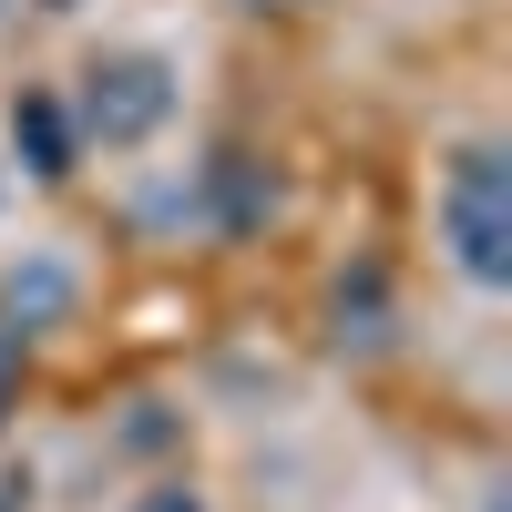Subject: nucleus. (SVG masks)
I'll use <instances>...</instances> for the list:
<instances>
[{
	"label": "nucleus",
	"mask_w": 512,
	"mask_h": 512,
	"mask_svg": "<svg viewBox=\"0 0 512 512\" xmlns=\"http://www.w3.org/2000/svg\"><path fill=\"white\" fill-rule=\"evenodd\" d=\"M441 236H451V267L472 277V287H512V164L492 144H461L451 154Z\"/></svg>",
	"instance_id": "f257e3e1"
},
{
	"label": "nucleus",
	"mask_w": 512,
	"mask_h": 512,
	"mask_svg": "<svg viewBox=\"0 0 512 512\" xmlns=\"http://www.w3.org/2000/svg\"><path fill=\"white\" fill-rule=\"evenodd\" d=\"M164 113H175V72L154 52H103L82 72V134L93 144H144Z\"/></svg>",
	"instance_id": "f03ea898"
},
{
	"label": "nucleus",
	"mask_w": 512,
	"mask_h": 512,
	"mask_svg": "<svg viewBox=\"0 0 512 512\" xmlns=\"http://www.w3.org/2000/svg\"><path fill=\"white\" fill-rule=\"evenodd\" d=\"M11 144H21V164H31L41 185H62V175H72V123H62L52 93H21V103H11Z\"/></svg>",
	"instance_id": "7ed1b4c3"
},
{
	"label": "nucleus",
	"mask_w": 512,
	"mask_h": 512,
	"mask_svg": "<svg viewBox=\"0 0 512 512\" xmlns=\"http://www.w3.org/2000/svg\"><path fill=\"white\" fill-rule=\"evenodd\" d=\"M134 512H205V502H195V492H144Z\"/></svg>",
	"instance_id": "20e7f679"
},
{
	"label": "nucleus",
	"mask_w": 512,
	"mask_h": 512,
	"mask_svg": "<svg viewBox=\"0 0 512 512\" xmlns=\"http://www.w3.org/2000/svg\"><path fill=\"white\" fill-rule=\"evenodd\" d=\"M11 390H21V349L0 338V410H11Z\"/></svg>",
	"instance_id": "39448f33"
},
{
	"label": "nucleus",
	"mask_w": 512,
	"mask_h": 512,
	"mask_svg": "<svg viewBox=\"0 0 512 512\" xmlns=\"http://www.w3.org/2000/svg\"><path fill=\"white\" fill-rule=\"evenodd\" d=\"M41 11H82V0H41Z\"/></svg>",
	"instance_id": "423d86ee"
}]
</instances>
